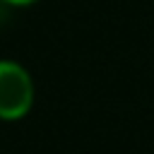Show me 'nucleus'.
I'll return each mask as SVG.
<instances>
[{
	"instance_id": "nucleus-1",
	"label": "nucleus",
	"mask_w": 154,
	"mask_h": 154,
	"mask_svg": "<svg viewBox=\"0 0 154 154\" xmlns=\"http://www.w3.org/2000/svg\"><path fill=\"white\" fill-rule=\"evenodd\" d=\"M34 103L31 75L14 60H0V120H19Z\"/></svg>"
},
{
	"instance_id": "nucleus-2",
	"label": "nucleus",
	"mask_w": 154,
	"mask_h": 154,
	"mask_svg": "<svg viewBox=\"0 0 154 154\" xmlns=\"http://www.w3.org/2000/svg\"><path fill=\"white\" fill-rule=\"evenodd\" d=\"M2 2H7V5H17V7H22V5H31V2H36V0H2Z\"/></svg>"
}]
</instances>
